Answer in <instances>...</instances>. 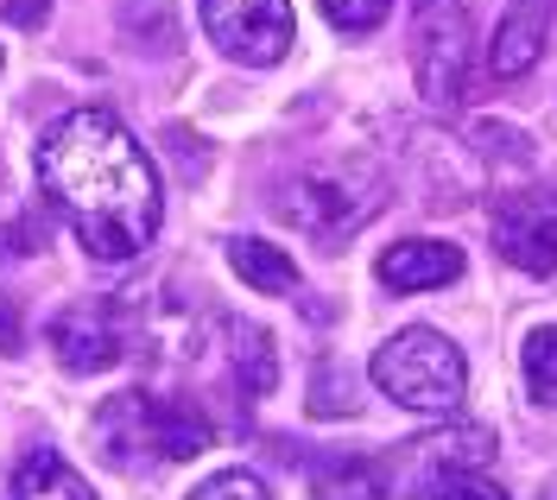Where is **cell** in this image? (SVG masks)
Returning a JSON list of instances; mask_svg holds the SVG:
<instances>
[{
	"label": "cell",
	"instance_id": "1",
	"mask_svg": "<svg viewBox=\"0 0 557 500\" xmlns=\"http://www.w3.org/2000/svg\"><path fill=\"white\" fill-rule=\"evenodd\" d=\"M33 172L89 260H134L159 235V172L108 108H70L64 121H51L33 152Z\"/></svg>",
	"mask_w": 557,
	"mask_h": 500
},
{
	"label": "cell",
	"instance_id": "2",
	"mask_svg": "<svg viewBox=\"0 0 557 500\" xmlns=\"http://www.w3.org/2000/svg\"><path fill=\"white\" fill-rule=\"evenodd\" d=\"M386 203V172L374 159H330V165H311L278 190V215L292 228L317 235L323 248L348 241L355 228H368Z\"/></svg>",
	"mask_w": 557,
	"mask_h": 500
},
{
	"label": "cell",
	"instance_id": "3",
	"mask_svg": "<svg viewBox=\"0 0 557 500\" xmlns=\"http://www.w3.org/2000/svg\"><path fill=\"white\" fill-rule=\"evenodd\" d=\"M368 374H374V387H381L393 405H406V412H456V399L469 387V361L456 349L444 329H399V336H386L374 361H368Z\"/></svg>",
	"mask_w": 557,
	"mask_h": 500
},
{
	"label": "cell",
	"instance_id": "4",
	"mask_svg": "<svg viewBox=\"0 0 557 500\" xmlns=\"http://www.w3.org/2000/svg\"><path fill=\"white\" fill-rule=\"evenodd\" d=\"M412 71L431 108H456L469 96V71H475V26L456 0H418L412 20Z\"/></svg>",
	"mask_w": 557,
	"mask_h": 500
},
{
	"label": "cell",
	"instance_id": "5",
	"mask_svg": "<svg viewBox=\"0 0 557 500\" xmlns=\"http://www.w3.org/2000/svg\"><path fill=\"white\" fill-rule=\"evenodd\" d=\"M487 463H494V430L487 425H444V430H424V437H406L381 463V475H386V488L431 500L444 482L482 475Z\"/></svg>",
	"mask_w": 557,
	"mask_h": 500
},
{
	"label": "cell",
	"instance_id": "6",
	"mask_svg": "<svg viewBox=\"0 0 557 500\" xmlns=\"http://www.w3.org/2000/svg\"><path fill=\"white\" fill-rule=\"evenodd\" d=\"M487 228L507 266H520L532 279L557 273V184H520L500 190L487 203Z\"/></svg>",
	"mask_w": 557,
	"mask_h": 500
},
{
	"label": "cell",
	"instance_id": "7",
	"mask_svg": "<svg viewBox=\"0 0 557 500\" xmlns=\"http://www.w3.org/2000/svg\"><path fill=\"white\" fill-rule=\"evenodd\" d=\"M203 33L215 38L222 58H235L247 71H267L292 51V0H203Z\"/></svg>",
	"mask_w": 557,
	"mask_h": 500
},
{
	"label": "cell",
	"instance_id": "8",
	"mask_svg": "<svg viewBox=\"0 0 557 500\" xmlns=\"http://www.w3.org/2000/svg\"><path fill=\"white\" fill-rule=\"evenodd\" d=\"M51 349L70 374H102L127 355V336H121V317L114 304H70L51 317Z\"/></svg>",
	"mask_w": 557,
	"mask_h": 500
},
{
	"label": "cell",
	"instance_id": "9",
	"mask_svg": "<svg viewBox=\"0 0 557 500\" xmlns=\"http://www.w3.org/2000/svg\"><path fill=\"white\" fill-rule=\"evenodd\" d=\"M96 443L114 468L159 463V399L152 393H114L96 412Z\"/></svg>",
	"mask_w": 557,
	"mask_h": 500
},
{
	"label": "cell",
	"instance_id": "10",
	"mask_svg": "<svg viewBox=\"0 0 557 500\" xmlns=\"http://www.w3.org/2000/svg\"><path fill=\"white\" fill-rule=\"evenodd\" d=\"M552 13H557V0H513L507 7V20L487 38V71L500 83H513V76H525L539 64V51L552 38Z\"/></svg>",
	"mask_w": 557,
	"mask_h": 500
},
{
	"label": "cell",
	"instance_id": "11",
	"mask_svg": "<svg viewBox=\"0 0 557 500\" xmlns=\"http://www.w3.org/2000/svg\"><path fill=\"white\" fill-rule=\"evenodd\" d=\"M462 279V248L456 241H431V235H412V241H393L381 253V286L386 291H437Z\"/></svg>",
	"mask_w": 557,
	"mask_h": 500
},
{
	"label": "cell",
	"instance_id": "12",
	"mask_svg": "<svg viewBox=\"0 0 557 500\" xmlns=\"http://www.w3.org/2000/svg\"><path fill=\"white\" fill-rule=\"evenodd\" d=\"M0 500H96V488L76 475V468L51 450V443H33L20 463H13V475H7V495Z\"/></svg>",
	"mask_w": 557,
	"mask_h": 500
},
{
	"label": "cell",
	"instance_id": "13",
	"mask_svg": "<svg viewBox=\"0 0 557 500\" xmlns=\"http://www.w3.org/2000/svg\"><path fill=\"white\" fill-rule=\"evenodd\" d=\"M222 329H228V374H235L242 399H267L273 393V380H278L273 336H267L260 323H247V317H228Z\"/></svg>",
	"mask_w": 557,
	"mask_h": 500
},
{
	"label": "cell",
	"instance_id": "14",
	"mask_svg": "<svg viewBox=\"0 0 557 500\" xmlns=\"http://www.w3.org/2000/svg\"><path fill=\"white\" fill-rule=\"evenodd\" d=\"M228 266L242 273L253 291H298V260L278 248V241H260V235H235L228 241Z\"/></svg>",
	"mask_w": 557,
	"mask_h": 500
},
{
	"label": "cell",
	"instance_id": "15",
	"mask_svg": "<svg viewBox=\"0 0 557 500\" xmlns=\"http://www.w3.org/2000/svg\"><path fill=\"white\" fill-rule=\"evenodd\" d=\"M311 495L317 500H381L386 475H381V463H361V457H317Z\"/></svg>",
	"mask_w": 557,
	"mask_h": 500
},
{
	"label": "cell",
	"instance_id": "16",
	"mask_svg": "<svg viewBox=\"0 0 557 500\" xmlns=\"http://www.w3.org/2000/svg\"><path fill=\"white\" fill-rule=\"evenodd\" d=\"M209 450V418L190 399H159V463H190Z\"/></svg>",
	"mask_w": 557,
	"mask_h": 500
},
{
	"label": "cell",
	"instance_id": "17",
	"mask_svg": "<svg viewBox=\"0 0 557 500\" xmlns=\"http://www.w3.org/2000/svg\"><path fill=\"white\" fill-rule=\"evenodd\" d=\"M361 393H355V374L343 361H317L311 367V418H355Z\"/></svg>",
	"mask_w": 557,
	"mask_h": 500
},
{
	"label": "cell",
	"instance_id": "18",
	"mask_svg": "<svg viewBox=\"0 0 557 500\" xmlns=\"http://www.w3.org/2000/svg\"><path fill=\"white\" fill-rule=\"evenodd\" d=\"M520 367H525L532 399H539V405H557V323H545V329H532V336H525Z\"/></svg>",
	"mask_w": 557,
	"mask_h": 500
},
{
	"label": "cell",
	"instance_id": "19",
	"mask_svg": "<svg viewBox=\"0 0 557 500\" xmlns=\"http://www.w3.org/2000/svg\"><path fill=\"white\" fill-rule=\"evenodd\" d=\"M190 500H273V495H267V482H260L253 468H222V475H209Z\"/></svg>",
	"mask_w": 557,
	"mask_h": 500
},
{
	"label": "cell",
	"instance_id": "20",
	"mask_svg": "<svg viewBox=\"0 0 557 500\" xmlns=\"http://www.w3.org/2000/svg\"><path fill=\"white\" fill-rule=\"evenodd\" d=\"M386 7H393V0H323L330 26H343V33H374L386 20Z\"/></svg>",
	"mask_w": 557,
	"mask_h": 500
},
{
	"label": "cell",
	"instance_id": "21",
	"mask_svg": "<svg viewBox=\"0 0 557 500\" xmlns=\"http://www.w3.org/2000/svg\"><path fill=\"white\" fill-rule=\"evenodd\" d=\"M431 500H507V488L487 482V475H456V482H444Z\"/></svg>",
	"mask_w": 557,
	"mask_h": 500
},
{
	"label": "cell",
	"instance_id": "22",
	"mask_svg": "<svg viewBox=\"0 0 557 500\" xmlns=\"http://www.w3.org/2000/svg\"><path fill=\"white\" fill-rule=\"evenodd\" d=\"M0 7H7V20H13V26H26V33L45 26V13H51V0H0Z\"/></svg>",
	"mask_w": 557,
	"mask_h": 500
},
{
	"label": "cell",
	"instance_id": "23",
	"mask_svg": "<svg viewBox=\"0 0 557 500\" xmlns=\"http://www.w3.org/2000/svg\"><path fill=\"white\" fill-rule=\"evenodd\" d=\"M0 355H20V317L7 298H0Z\"/></svg>",
	"mask_w": 557,
	"mask_h": 500
},
{
	"label": "cell",
	"instance_id": "24",
	"mask_svg": "<svg viewBox=\"0 0 557 500\" xmlns=\"http://www.w3.org/2000/svg\"><path fill=\"white\" fill-rule=\"evenodd\" d=\"M545 500H557V482H552V488H545Z\"/></svg>",
	"mask_w": 557,
	"mask_h": 500
},
{
	"label": "cell",
	"instance_id": "25",
	"mask_svg": "<svg viewBox=\"0 0 557 500\" xmlns=\"http://www.w3.org/2000/svg\"><path fill=\"white\" fill-rule=\"evenodd\" d=\"M0 64H7V58H0Z\"/></svg>",
	"mask_w": 557,
	"mask_h": 500
}]
</instances>
